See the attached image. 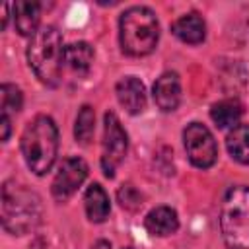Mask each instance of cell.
<instances>
[{
  "label": "cell",
  "instance_id": "1",
  "mask_svg": "<svg viewBox=\"0 0 249 249\" xmlns=\"http://www.w3.org/2000/svg\"><path fill=\"white\" fill-rule=\"evenodd\" d=\"M0 216H2V228L10 235H25L41 224L43 218L41 196L35 191H31L27 185L8 179L2 185Z\"/></svg>",
  "mask_w": 249,
  "mask_h": 249
},
{
  "label": "cell",
  "instance_id": "2",
  "mask_svg": "<svg viewBox=\"0 0 249 249\" xmlns=\"http://www.w3.org/2000/svg\"><path fill=\"white\" fill-rule=\"evenodd\" d=\"M19 148L25 165L35 175L41 177L51 171L58 152V128L53 117L37 115L35 119H31L21 132Z\"/></svg>",
  "mask_w": 249,
  "mask_h": 249
},
{
  "label": "cell",
  "instance_id": "3",
  "mask_svg": "<svg viewBox=\"0 0 249 249\" xmlns=\"http://www.w3.org/2000/svg\"><path fill=\"white\" fill-rule=\"evenodd\" d=\"M27 62L37 80L49 88H56L64 68L62 35L54 25H43L27 45Z\"/></svg>",
  "mask_w": 249,
  "mask_h": 249
},
{
  "label": "cell",
  "instance_id": "4",
  "mask_svg": "<svg viewBox=\"0 0 249 249\" xmlns=\"http://www.w3.org/2000/svg\"><path fill=\"white\" fill-rule=\"evenodd\" d=\"M160 41V23L148 6H130L119 18V43L128 56L150 54Z\"/></svg>",
  "mask_w": 249,
  "mask_h": 249
},
{
  "label": "cell",
  "instance_id": "5",
  "mask_svg": "<svg viewBox=\"0 0 249 249\" xmlns=\"http://www.w3.org/2000/svg\"><path fill=\"white\" fill-rule=\"evenodd\" d=\"M220 231L226 249H249V187H230L220 206Z\"/></svg>",
  "mask_w": 249,
  "mask_h": 249
},
{
  "label": "cell",
  "instance_id": "6",
  "mask_svg": "<svg viewBox=\"0 0 249 249\" xmlns=\"http://www.w3.org/2000/svg\"><path fill=\"white\" fill-rule=\"evenodd\" d=\"M128 152V136L119 117L107 111L103 117V142H101V169L105 177H115L117 167L124 161Z\"/></svg>",
  "mask_w": 249,
  "mask_h": 249
},
{
  "label": "cell",
  "instance_id": "7",
  "mask_svg": "<svg viewBox=\"0 0 249 249\" xmlns=\"http://www.w3.org/2000/svg\"><path fill=\"white\" fill-rule=\"evenodd\" d=\"M183 144L189 161L198 169H208L218 160V146L210 128L202 123H191L183 130Z\"/></svg>",
  "mask_w": 249,
  "mask_h": 249
},
{
  "label": "cell",
  "instance_id": "8",
  "mask_svg": "<svg viewBox=\"0 0 249 249\" xmlns=\"http://www.w3.org/2000/svg\"><path fill=\"white\" fill-rule=\"evenodd\" d=\"M86 177H88V163L82 158H78V156L64 158L54 173L53 183H51L53 198L58 202H66L82 187Z\"/></svg>",
  "mask_w": 249,
  "mask_h": 249
},
{
  "label": "cell",
  "instance_id": "9",
  "mask_svg": "<svg viewBox=\"0 0 249 249\" xmlns=\"http://www.w3.org/2000/svg\"><path fill=\"white\" fill-rule=\"evenodd\" d=\"M115 93H117L121 107L126 113L138 115L146 109V88L140 78H136V76L121 78L115 86Z\"/></svg>",
  "mask_w": 249,
  "mask_h": 249
},
{
  "label": "cell",
  "instance_id": "10",
  "mask_svg": "<svg viewBox=\"0 0 249 249\" xmlns=\"http://www.w3.org/2000/svg\"><path fill=\"white\" fill-rule=\"evenodd\" d=\"M154 101L156 105L169 113L175 111L181 103V80L177 72H163L156 82H154Z\"/></svg>",
  "mask_w": 249,
  "mask_h": 249
},
{
  "label": "cell",
  "instance_id": "11",
  "mask_svg": "<svg viewBox=\"0 0 249 249\" xmlns=\"http://www.w3.org/2000/svg\"><path fill=\"white\" fill-rule=\"evenodd\" d=\"M144 228L152 235L167 237L179 230V216L171 206H156L146 214Z\"/></svg>",
  "mask_w": 249,
  "mask_h": 249
},
{
  "label": "cell",
  "instance_id": "12",
  "mask_svg": "<svg viewBox=\"0 0 249 249\" xmlns=\"http://www.w3.org/2000/svg\"><path fill=\"white\" fill-rule=\"evenodd\" d=\"M39 19H41V4L39 2L18 0L14 4V21H16V29L19 35L33 37L41 29Z\"/></svg>",
  "mask_w": 249,
  "mask_h": 249
},
{
  "label": "cell",
  "instance_id": "13",
  "mask_svg": "<svg viewBox=\"0 0 249 249\" xmlns=\"http://www.w3.org/2000/svg\"><path fill=\"white\" fill-rule=\"evenodd\" d=\"M171 31L179 41L189 45H198L206 37V23L196 12H191L175 19L171 25Z\"/></svg>",
  "mask_w": 249,
  "mask_h": 249
},
{
  "label": "cell",
  "instance_id": "14",
  "mask_svg": "<svg viewBox=\"0 0 249 249\" xmlns=\"http://www.w3.org/2000/svg\"><path fill=\"white\" fill-rule=\"evenodd\" d=\"M84 208L91 222L101 224L109 218L111 212V200L105 189L99 183H91L84 193Z\"/></svg>",
  "mask_w": 249,
  "mask_h": 249
},
{
  "label": "cell",
  "instance_id": "15",
  "mask_svg": "<svg viewBox=\"0 0 249 249\" xmlns=\"http://www.w3.org/2000/svg\"><path fill=\"white\" fill-rule=\"evenodd\" d=\"M93 47L86 41L70 43L64 47V66L72 70L78 76H86L89 72V66L93 62Z\"/></svg>",
  "mask_w": 249,
  "mask_h": 249
},
{
  "label": "cell",
  "instance_id": "16",
  "mask_svg": "<svg viewBox=\"0 0 249 249\" xmlns=\"http://www.w3.org/2000/svg\"><path fill=\"white\" fill-rule=\"evenodd\" d=\"M226 148L231 160L241 165H249V124H235L226 136Z\"/></svg>",
  "mask_w": 249,
  "mask_h": 249
},
{
  "label": "cell",
  "instance_id": "17",
  "mask_svg": "<svg viewBox=\"0 0 249 249\" xmlns=\"http://www.w3.org/2000/svg\"><path fill=\"white\" fill-rule=\"evenodd\" d=\"M243 115V107L235 99H222L212 103L210 107V119L218 128H233L239 124V119Z\"/></svg>",
  "mask_w": 249,
  "mask_h": 249
},
{
  "label": "cell",
  "instance_id": "18",
  "mask_svg": "<svg viewBox=\"0 0 249 249\" xmlns=\"http://www.w3.org/2000/svg\"><path fill=\"white\" fill-rule=\"evenodd\" d=\"M95 132V111L91 105H82L78 115H76V123H74V138L80 144H89Z\"/></svg>",
  "mask_w": 249,
  "mask_h": 249
},
{
  "label": "cell",
  "instance_id": "19",
  "mask_svg": "<svg viewBox=\"0 0 249 249\" xmlns=\"http://www.w3.org/2000/svg\"><path fill=\"white\" fill-rule=\"evenodd\" d=\"M23 105V93L18 86L14 84H2L0 88V109H2V115H16Z\"/></svg>",
  "mask_w": 249,
  "mask_h": 249
},
{
  "label": "cell",
  "instance_id": "20",
  "mask_svg": "<svg viewBox=\"0 0 249 249\" xmlns=\"http://www.w3.org/2000/svg\"><path fill=\"white\" fill-rule=\"evenodd\" d=\"M117 200H119V204H121L124 210H130V212H134V210H138V208L142 206V195H140V191H138L134 185H130V183L123 185V187L117 191Z\"/></svg>",
  "mask_w": 249,
  "mask_h": 249
},
{
  "label": "cell",
  "instance_id": "21",
  "mask_svg": "<svg viewBox=\"0 0 249 249\" xmlns=\"http://www.w3.org/2000/svg\"><path fill=\"white\" fill-rule=\"evenodd\" d=\"M0 126H2V142H8L10 132H12V117L0 115Z\"/></svg>",
  "mask_w": 249,
  "mask_h": 249
},
{
  "label": "cell",
  "instance_id": "22",
  "mask_svg": "<svg viewBox=\"0 0 249 249\" xmlns=\"http://www.w3.org/2000/svg\"><path fill=\"white\" fill-rule=\"evenodd\" d=\"M91 249H111V243H109L107 239H97V241L91 245Z\"/></svg>",
  "mask_w": 249,
  "mask_h": 249
},
{
  "label": "cell",
  "instance_id": "23",
  "mask_svg": "<svg viewBox=\"0 0 249 249\" xmlns=\"http://www.w3.org/2000/svg\"><path fill=\"white\" fill-rule=\"evenodd\" d=\"M8 25V4L2 6V29H6Z\"/></svg>",
  "mask_w": 249,
  "mask_h": 249
},
{
  "label": "cell",
  "instance_id": "24",
  "mask_svg": "<svg viewBox=\"0 0 249 249\" xmlns=\"http://www.w3.org/2000/svg\"><path fill=\"white\" fill-rule=\"evenodd\" d=\"M124 249H132V247H124Z\"/></svg>",
  "mask_w": 249,
  "mask_h": 249
}]
</instances>
